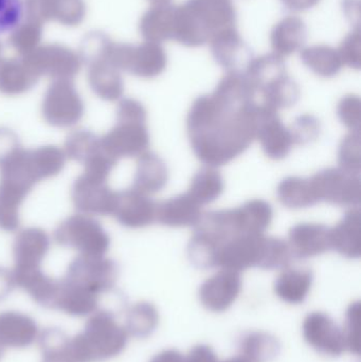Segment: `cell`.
I'll use <instances>...</instances> for the list:
<instances>
[{"label":"cell","mask_w":361,"mask_h":362,"mask_svg":"<svg viewBox=\"0 0 361 362\" xmlns=\"http://www.w3.org/2000/svg\"><path fill=\"white\" fill-rule=\"evenodd\" d=\"M176 6L169 4H153L143 15L140 31L146 42H159L173 40L174 17Z\"/></svg>","instance_id":"4dcf8cb0"},{"label":"cell","mask_w":361,"mask_h":362,"mask_svg":"<svg viewBox=\"0 0 361 362\" xmlns=\"http://www.w3.org/2000/svg\"><path fill=\"white\" fill-rule=\"evenodd\" d=\"M235 213L244 233H264L273 221V208L263 199L249 200L235 208Z\"/></svg>","instance_id":"e575fe53"},{"label":"cell","mask_w":361,"mask_h":362,"mask_svg":"<svg viewBox=\"0 0 361 362\" xmlns=\"http://www.w3.org/2000/svg\"><path fill=\"white\" fill-rule=\"evenodd\" d=\"M214 59L229 71H241L251 61L248 49L235 27L227 28L210 38Z\"/></svg>","instance_id":"ffe728a7"},{"label":"cell","mask_w":361,"mask_h":362,"mask_svg":"<svg viewBox=\"0 0 361 362\" xmlns=\"http://www.w3.org/2000/svg\"><path fill=\"white\" fill-rule=\"evenodd\" d=\"M40 76L21 59H0V93L19 95L33 88Z\"/></svg>","instance_id":"f1b7e54d"},{"label":"cell","mask_w":361,"mask_h":362,"mask_svg":"<svg viewBox=\"0 0 361 362\" xmlns=\"http://www.w3.org/2000/svg\"><path fill=\"white\" fill-rule=\"evenodd\" d=\"M184 362H218L215 353L208 346H196L184 357Z\"/></svg>","instance_id":"f5cc1de1"},{"label":"cell","mask_w":361,"mask_h":362,"mask_svg":"<svg viewBox=\"0 0 361 362\" xmlns=\"http://www.w3.org/2000/svg\"><path fill=\"white\" fill-rule=\"evenodd\" d=\"M15 287L13 274L4 268H0V300L4 299Z\"/></svg>","instance_id":"db71d44e"},{"label":"cell","mask_w":361,"mask_h":362,"mask_svg":"<svg viewBox=\"0 0 361 362\" xmlns=\"http://www.w3.org/2000/svg\"><path fill=\"white\" fill-rule=\"evenodd\" d=\"M337 114L341 122L350 131L360 133L361 103L357 95H348L343 97L339 102Z\"/></svg>","instance_id":"c3c4849f"},{"label":"cell","mask_w":361,"mask_h":362,"mask_svg":"<svg viewBox=\"0 0 361 362\" xmlns=\"http://www.w3.org/2000/svg\"><path fill=\"white\" fill-rule=\"evenodd\" d=\"M59 246L74 249L82 255L103 257L110 246V238L103 226L89 215H72L61 221L54 231Z\"/></svg>","instance_id":"5b68a950"},{"label":"cell","mask_w":361,"mask_h":362,"mask_svg":"<svg viewBox=\"0 0 361 362\" xmlns=\"http://www.w3.org/2000/svg\"><path fill=\"white\" fill-rule=\"evenodd\" d=\"M258 104L228 105L213 95L195 100L187 118L189 139L199 160L208 167L227 165L256 138Z\"/></svg>","instance_id":"6da1fadb"},{"label":"cell","mask_w":361,"mask_h":362,"mask_svg":"<svg viewBox=\"0 0 361 362\" xmlns=\"http://www.w3.org/2000/svg\"><path fill=\"white\" fill-rule=\"evenodd\" d=\"M150 362H184V356L177 350H165L157 354Z\"/></svg>","instance_id":"11a10c76"},{"label":"cell","mask_w":361,"mask_h":362,"mask_svg":"<svg viewBox=\"0 0 361 362\" xmlns=\"http://www.w3.org/2000/svg\"><path fill=\"white\" fill-rule=\"evenodd\" d=\"M186 8L208 37L235 27V8L231 0H189Z\"/></svg>","instance_id":"2e32d148"},{"label":"cell","mask_w":361,"mask_h":362,"mask_svg":"<svg viewBox=\"0 0 361 362\" xmlns=\"http://www.w3.org/2000/svg\"><path fill=\"white\" fill-rule=\"evenodd\" d=\"M201 215V206L187 193L170 198L156 208V221L172 228L196 226Z\"/></svg>","instance_id":"603a6c76"},{"label":"cell","mask_w":361,"mask_h":362,"mask_svg":"<svg viewBox=\"0 0 361 362\" xmlns=\"http://www.w3.org/2000/svg\"><path fill=\"white\" fill-rule=\"evenodd\" d=\"M224 180L215 168H203L191 181L188 195L199 206L215 202L224 192Z\"/></svg>","instance_id":"8d00e7d4"},{"label":"cell","mask_w":361,"mask_h":362,"mask_svg":"<svg viewBox=\"0 0 361 362\" xmlns=\"http://www.w3.org/2000/svg\"><path fill=\"white\" fill-rule=\"evenodd\" d=\"M153 2V4H169L170 0H150Z\"/></svg>","instance_id":"680465c9"},{"label":"cell","mask_w":361,"mask_h":362,"mask_svg":"<svg viewBox=\"0 0 361 362\" xmlns=\"http://www.w3.org/2000/svg\"><path fill=\"white\" fill-rule=\"evenodd\" d=\"M159 323L157 308L148 302H138L127 312V334L137 338H146L152 335Z\"/></svg>","instance_id":"ab89813d"},{"label":"cell","mask_w":361,"mask_h":362,"mask_svg":"<svg viewBox=\"0 0 361 362\" xmlns=\"http://www.w3.org/2000/svg\"><path fill=\"white\" fill-rule=\"evenodd\" d=\"M303 63L322 78H333L341 71V63L338 52L329 46H314L301 53Z\"/></svg>","instance_id":"f35d334b"},{"label":"cell","mask_w":361,"mask_h":362,"mask_svg":"<svg viewBox=\"0 0 361 362\" xmlns=\"http://www.w3.org/2000/svg\"><path fill=\"white\" fill-rule=\"evenodd\" d=\"M169 171L165 161L154 153L146 152L138 157L133 187L146 194H155L167 185Z\"/></svg>","instance_id":"83f0119b"},{"label":"cell","mask_w":361,"mask_h":362,"mask_svg":"<svg viewBox=\"0 0 361 362\" xmlns=\"http://www.w3.org/2000/svg\"><path fill=\"white\" fill-rule=\"evenodd\" d=\"M281 344L275 336L265 332H252L244 336L239 344L241 357L250 362H269L279 355Z\"/></svg>","instance_id":"d590c367"},{"label":"cell","mask_w":361,"mask_h":362,"mask_svg":"<svg viewBox=\"0 0 361 362\" xmlns=\"http://www.w3.org/2000/svg\"><path fill=\"white\" fill-rule=\"evenodd\" d=\"M99 295L64 278L59 281L54 308L72 316H86L95 312Z\"/></svg>","instance_id":"484cf974"},{"label":"cell","mask_w":361,"mask_h":362,"mask_svg":"<svg viewBox=\"0 0 361 362\" xmlns=\"http://www.w3.org/2000/svg\"><path fill=\"white\" fill-rule=\"evenodd\" d=\"M129 340L124 327L110 313L97 312L89 319L85 331L69 340V354L74 362H95L120 354Z\"/></svg>","instance_id":"3957f363"},{"label":"cell","mask_w":361,"mask_h":362,"mask_svg":"<svg viewBox=\"0 0 361 362\" xmlns=\"http://www.w3.org/2000/svg\"><path fill=\"white\" fill-rule=\"evenodd\" d=\"M360 302H354L349 306L345 315V325L343 329L345 350L355 355L360 354Z\"/></svg>","instance_id":"7dc6e473"},{"label":"cell","mask_w":361,"mask_h":362,"mask_svg":"<svg viewBox=\"0 0 361 362\" xmlns=\"http://www.w3.org/2000/svg\"><path fill=\"white\" fill-rule=\"evenodd\" d=\"M288 131L292 136V144L304 146L319 137L321 125L313 115H301L295 119Z\"/></svg>","instance_id":"f6af8a7d"},{"label":"cell","mask_w":361,"mask_h":362,"mask_svg":"<svg viewBox=\"0 0 361 362\" xmlns=\"http://www.w3.org/2000/svg\"><path fill=\"white\" fill-rule=\"evenodd\" d=\"M305 341L320 354L336 357L345 351L343 329L329 315L313 312L303 322Z\"/></svg>","instance_id":"4fadbf2b"},{"label":"cell","mask_w":361,"mask_h":362,"mask_svg":"<svg viewBox=\"0 0 361 362\" xmlns=\"http://www.w3.org/2000/svg\"><path fill=\"white\" fill-rule=\"evenodd\" d=\"M102 152L101 138L88 129H81L71 132L65 141L64 153L66 157L82 165H86Z\"/></svg>","instance_id":"74e56055"},{"label":"cell","mask_w":361,"mask_h":362,"mask_svg":"<svg viewBox=\"0 0 361 362\" xmlns=\"http://www.w3.org/2000/svg\"><path fill=\"white\" fill-rule=\"evenodd\" d=\"M0 51H1V46H0Z\"/></svg>","instance_id":"91938a15"},{"label":"cell","mask_w":361,"mask_h":362,"mask_svg":"<svg viewBox=\"0 0 361 362\" xmlns=\"http://www.w3.org/2000/svg\"><path fill=\"white\" fill-rule=\"evenodd\" d=\"M167 66V55L160 45L146 42L138 47L131 46L125 71L136 76L153 78L162 74Z\"/></svg>","instance_id":"cb8c5ba5"},{"label":"cell","mask_w":361,"mask_h":362,"mask_svg":"<svg viewBox=\"0 0 361 362\" xmlns=\"http://www.w3.org/2000/svg\"><path fill=\"white\" fill-rule=\"evenodd\" d=\"M37 325L25 315L8 312L0 315V346L25 348L37 338Z\"/></svg>","instance_id":"d4e9b609"},{"label":"cell","mask_w":361,"mask_h":362,"mask_svg":"<svg viewBox=\"0 0 361 362\" xmlns=\"http://www.w3.org/2000/svg\"><path fill=\"white\" fill-rule=\"evenodd\" d=\"M82 0H25L28 21L42 25L48 19H57L68 25L80 23L84 17Z\"/></svg>","instance_id":"ac0fdd59"},{"label":"cell","mask_w":361,"mask_h":362,"mask_svg":"<svg viewBox=\"0 0 361 362\" xmlns=\"http://www.w3.org/2000/svg\"><path fill=\"white\" fill-rule=\"evenodd\" d=\"M118 276L116 262L105 255H80L70 263L65 279L100 295L112 289Z\"/></svg>","instance_id":"52a82bcc"},{"label":"cell","mask_w":361,"mask_h":362,"mask_svg":"<svg viewBox=\"0 0 361 362\" xmlns=\"http://www.w3.org/2000/svg\"><path fill=\"white\" fill-rule=\"evenodd\" d=\"M319 202L341 206H357L360 202V175L348 173L341 168H330L309 178Z\"/></svg>","instance_id":"ba28073f"},{"label":"cell","mask_w":361,"mask_h":362,"mask_svg":"<svg viewBox=\"0 0 361 362\" xmlns=\"http://www.w3.org/2000/svg\"><path fill=\"white\" fill-rule=\"evenodd\" d=\"M218 245L207 236L195 231L188 245V257L191 263L199 269H211L218 267Z\"/></svg>","instance_id":"60d3db41"},{"label":"cell","mask_w":361,"mask_h":362,"mask_svg":"<svg viewBox=\"0 0 361 362\" xmlns=\"http://www.w3.org/2000/svg\"><path fill=\"white\" fill-rule=\"evenodd\" d=\"M222 362H250V361H246V359L243 358V357H235V358L227 359V361H224Z\"/></svg>","instance_id":"6f0895ef"},{"label":"cell","mask_w":361,"mask_h":362,"mask_svg":"<svg viewBox=\"0 0 361 362\" xmlns=\"http://www.w3.org/2000/svg\"><path fill=\"white\" fill-rule=\"evenodd\" d=\"M40 25L35 21H28L23 25H19L13 32L11 44L23 57L35 50L36 45L40 40Z\"/></svg>","instance_id":"bcb514c9"},{"label":"cell","mask_w":361,"mask_h":362,"mask_svg":"<svg viewBox=\"0 0 361 362\" xmlns=\"http://www.w3.org/2000/svg\"><path fill=\"white\" fill-rule=\"evenodd\" d=\"M72 202L78 212L89 216L112 215L117 192L112 191L107 180L83 173L74 181Z\"/></svg>","instance_id":"9c48e42d"},{"label":"cell","mask_w":361,"mask_h":362,"mask_svg":"<svg viewBox=\"0 0 361 362\" xmlns=\"http://www.w3.org/2000/svg\"><path fill=\"white\" fill-rule=\"evenodd\" d=\"M69 339L57 329L47 331L40 337L42 362H74L69 354Z\"/></svg>","instance_id":"7bdbcfd3"},{"label":"cell","mask_w":361,"mask_h":362,"mask_svg":"<svg viewBox=\"0 0 361 362\" xmlns=\"http://www.w3.org/2000/svg\"><path fill=\"white\" fill-rule=\"evenodd\" d=\"M277 195L279 202L290 209L309 208L319 202L311 180L307 178H285L278 185Z\"/></svg>","instance_id":"d6a6232c"},{"label":"cell","mask_w":361,"mask_h":362,"mask_svg":"<svg viewBox=\"0 0 361 362\" xmlns=\"http://www.w3.org/2000/svg\"><path fill=\"white\" fill-rule=\"evenodd\" d=\"M66 158L64 151L54 146L21 148L0 165V230L18 229L19 208L28 194L40 181L59 175Z\"/></svg>","instance_id":"7a4b0ae2"},{"label":"cell","mask_w":361,"mask_h":362,"mask_svg":"<svg viewBox=\"0 0 361 362\" xmlns=\"http://www.w3.org/2000/svg\"><path fill=\"white\" fill-rule=\"evenodd\" d=\"M307 38L304 23L297 17L282 19L271 32V46L275 54L284 57L292 54L302 47Z\"/></svg>","instance_id":"1f68e13d"},{"label":"cell","mask_w":361,"mask_h":362,"mask_svg":"<svg viewBox=\"0 0 361 362\" xmlns=\"http://www.w3.org/2000/svg\"><path fill=\"white\" fill-rule=\"evenodd\" d=\"M23 12L20 0H0V33L16 29L20 25Z\"/></svg>","instance_id":"681fc988"},{"label":"cell","mask_w":361,"mask_h":362,"mask_svg":"<svg viewBox=\"0 0 361 362\" xmlns=\"http://www.w3.org/2000/svg\"><path fill=\"white\" fill-rule=\"evenodd\" d=\"M338 52L341 63L354 69L360 68V31L352 32L343 40Z\"/></svg>","instance_id":"f907efd6"},{"label":"cell","mask_w":361,"mask_h":362,"mask_svg":"<svg viewBox=\"0 0 361 362\" xmlns=\"http://www.w3.org/2000/svg\"><path fill=\"white\" fill-rule=\"evenodd\" d=\"M314 274L305 268H284L275 282V293L285 303H303L311 291Z\"/></svg>","instance_id":"4316f807"},{"label":"cell","mask_w":361,"mask_h":362,"mask_svg":"<svg viewBox=\"0 0 361 362\" xmlns=\"http://www.w3.org/2000/svg\"><path fill=\"white\" fill-rule=\"evenodd\" d=\"M290 10L304 11L316 6L320 0H282Z\"/></svg>","instance_id":"9f6ffc18"},{"label":"cell","mask_w":361,"mask_h":362,"mask_svg":"<svg viewBox=\"0 0 361 362\" xmlns=\"http://www.w3.org/2000/svg\"><path fill=\"white\" fill-rule=\"evenodd\" d=\"M241 291L239 272L222 269L201 284L199 291V301L210 312H226L237 301Z\"/></svg>","instance_id":"5bb4252c"},{"label":"cell","mask_w":361,"mask_h":362,"mask_svg":"<svg viewBox=\"0 0 361 362\" xmlns=\"http://www.w3.org/2000/svg\"><path fill=\"white\" fill-rule=\"evenodd\" d=\"M256 138L265 155L273 160L286 158L292 151V139L288 127L282 123L278 110L258 104Z\"/></svg>","instance_id":"7c38bea8"},{"label":"cell","mask_w":361,"mask_h":362,"mask_svg":"<svg viewBox=\"0 0 361 362\" xmlns=\"http://www.w3.org/2000/svg\"><path fill=\"white\" fill-rule=\"evenodd\" d=\"M288 246L298 259L324 255L331 250L330 228L322 223H298L290 230Z\"/></svg>","instance_id":"e0dca14e"},{"label":"cell","mask_w":361,"mask_h":362,"mask_svg":"<svg viewBox=\"0 0 361 362\" xmlns=\"http://www.w3.org/2000/svg\"><path fill=\"white\" fill-rule=\"evenodd\" d=\"M21 148L18 136L6 127H0V165Z\"/></svg>","instance_id":"816d5d0a"},{"label":"cell","mask_w":361,"mask_h":362,"mask_svg":"<svg viewBox=\"0 0 361 362\" xmlns=\"http://www.w3.org/2000/svg\"><path fill=\"white\" fill-rule=\"evenodd\" d=\"M331 249L348 257L360 259L361 255V213L360 209H352L345 213L341 221L330 228Z\"/></svg>","instance_id":"44dd1931"},{"label":"cell","mask_w":361,"mask_h":362,"mask_svg":"<svg viewBox=\"0 0 361 362\" xmlns=\"http://www.w3.org/2000/svg\"><path fill=\"white\" fill-rule=\"evenodd\" d=\"M156 208L157 204L152 198L131 187L117 192L112 215L124 227L140 229L156 221Z\"/></svg>","instance_id":"9a60e30c"},{"label":"cell","mask_w":361,"mask_h":362,"mask_svg":"<svg viewBox=\"0 0 361 362\" xmlns=\"http://www.w3.org/2000/svg\"><path fill=\"white\" fill-rule=\"evenodd\" d=\"M265 240L264 233H244L235 236L220 248L218 267L237 272L259 267Z\"/></svg>","instance_id":"8fae6325"},{"label":"cell","mask_w":361,"mask_h":362,"mask_svg":"<svg viewBox=\"0 0 361 362\" xmlns=\"http://www.w3.org/2000/svg\"><path fill=\"white\" fill-rule=\"evenodd\" d=\"M49 249L50 238L46 231L40 228L21 230L13 245L15 268L27 269L40 267Z\"/></svg>","instance_id":"d6986e66"},{"label":"cell","mask_w":361,"mask_h":362,"mask_svg":"<svg viewBox=\"0 0 361 362\" xmlns=\"http://www.w3.org/2000/svg\"><path fill=\"white\" fill-rule=\"evenodd\" d=\"M84 112V102L71 81H54L47 89L42 114L51 127L59 129L76 127L82 120Z\"/></svg>","instance_id":"8992f818"},{"label":"cell","mask_w":361,"mask_h":362,"mask_svg":"<svg viewBox=\"0 0 361 362\" xmlns=\"http://www.w3.org/2000/svg\"><path fill=\"white\" fill-rule=\"evenodd\" d=\"M258 93L262 95V104L276 110L292 107L300 98V89L288 74L273 78Z\"/></svg>","instance_id":"836d02e7"},{"label":"cell","mask_w":361,"mask_h":362,"mask_svg":"<svg viewBox=\"0 0 361 362\" xmlns=\"http://www.w3.org/2000/svg\"><path fill=\"white\" fill-rule=\"evenodd\" d=\"M146 122V110L135 99H123L117 107V123L101 138L104 152L112 158L141 156L150 146Z\"/></svg>","instance_id":"277c9868"},{"label":"cell","mask_w":361,"mask_h":362,"mask_svg":"<svg viewBox=\"0 0 361 362\" xmlns=\"http://www.w3.org/2000/svg\"><path fill=\"white\" fill-rule=\"evenodd\" d=\"M292 257V251L288 242L282 238L266 236L262 259L259 268L264 270L286 268L290 265Z\"/></svg>","instance_id":"b9f144b4"},{"label":"cell","mask_w":361,"mask_h":362,"mask_svg":"<svg viewBox=\"0 0 361 362\" xmlns=\"http://www.w3.org/2000/svg\"><path fill=\"white\" fill-rule=\"evenodd\" d=\"M15 286L25 289L34 301L46 308H54L59 293V281L45 274L40 267L12 272Z\"/></svg>","instance_id":"7402d4cb"},{"label":"cell","mask_w":361,"mask_h":362,"mask_svg":"<svg viewBox=\"0 0 361 362\" xmlns=\"http://www.w3.org/2000/svg\"><path fill=\"white\" fill-rule=\"evenodd\" d=\"M89 84L93 93L105 101L121 99L124 85L119 70L102 59L90 62L88 71Z\"/></svg>","instance_id":"f546056e"},{"label":"cell","mask_w":361,"mask_h":362,"mask_svg":"<svg viewBox=\"0 0 361 362\" xmlns=\"http://www.w3.org/2000/svg\"><path fill=\"white\" fill-rule=\"evenodd\" d=\"M339 168L348 173L360 175L361 170L360 133H351L345 136L339 146Z\"/></svg>","instance_id":"ee69618b"},{"label":"cell","mask_w":361,"mask_h":362,"mask_svg":"<svg viewBox=\"0 0 361 362\" xmlns=\"http://www.w3.org/2000/svg\"><path fill=\"white\" fill-rule=\"evenodd\" d=\"M23 59L40 78L47 76L54 81H71L81 69L78 55L63 46L36 48Z\"/></svg>","instance_id":"30bf717a"}]
</instances>
